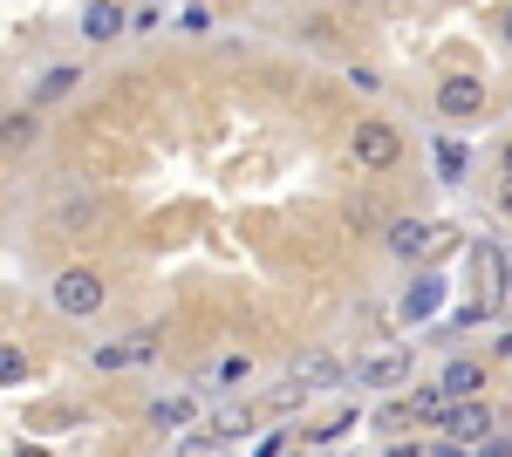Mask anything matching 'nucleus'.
I'll list each match as a JSON object with an SVG mask.
<instances>
[{"label":"nucleus","mask_w":512,"mask_h":457,"mask_svg":"<svg viewBox=\"0 0 512 457\" xmlns=\"http://www.w3.org/2000/svg\"><path fill=\"white\" fill-rule=\"evenodd\" d=\"M349 157L362 164V171H390L396 157H403V130L396 123H383V116H362L349 137Z\"/></svg>","instance_id":"nucleus-1"},{"label":"nucleus","mask_w":512,"mask_h":457,"mask_svg":"<svg viewBox=\"0 0 512 457\" xmlns=\"http://www.w3.org/2000/svg\"><path fill=\"white\" fill-rule=\"evenodd\" d=\"M492 410H485V403H472V396H458V403H451V410H444V437H451V444H472V451H485V444H492Z\"/></svg>","instance_id":"nucleus-2"},{"label":"nucleus","mask_w":512,"mask_h":457,"mask_svg":"<svg viewBox=\"0 0 512 457\" xmlns=\"http://www.w3.org/2000/svg\"><path fill=\"white\" fill-rule=\"evenodd\" d=\"M55 307H62V314H96V307H103V280L89 267H62L55 273Z\"/></svg>","instance_id":"nucleus-3"},{"label":"nucleus","mask_w":512,"mask_h":457,"mask_svg":"<svg viewBox=\"0 0 512 457\" xmlns=\"http://www.w3.org/2000/svg\"><path fill=\"white\" fill-rule=\"evenodd\" d=\"M478 110H485V89H478L472 76H444L437 82V116H451V123L465 116V123H472Z\"/></svg>","instance_id":"nucleus-4"},{"label":"nucleus","mask_w":512,"mask_h":457,"mask_svg":"<svg viewBox=\"0 0 512 457\" xmlns=\"http://www.w3.org/2000/svg\"><path fill=\"white\" fill-rule=\"evenodd\" d=\"M117 28H123L117 0H89V7H82V41H117Z\"/></svg>","instance_id":"nucleus-5"},{"label":"nucleus","mask_w":512,"mask_h":457,"mask_svg":"<svg viewBox=\"0 0 512 457\" xmlns=\"http://www.w3.org/2000/svg\"><path fill=\"white\" fill-rule=\"evenodd\" d=\"M383 246H390L396 260H417V253L431 246V232L417 226V219H390V226H383Z\"/></svg>","instance_id":"nucleus-6"},{"label":"nucleus","mask_w":512,"mask_h":457,"mask_svg":"<svg viewBox=\"0 0 512 457\" xmlns=\"http://www.w3.org/2000/svg\"><path fill=\"white\" fill-rule=\"evenodd\" d=\"M478 382H485V369H478V362H451V369L437 376V389L458 403V396H478Z\"/></svg>","instance_id":"nucleus-7"},{"label":"nucleus","mask_w":512,"mask_h":457,"mask_svg":"<svg viewBox=\"0 0 512 457\" xmlns=\"http://www.w3.org/2000/svg\"><path fill=\"white\" fill-rule=\"evenodd\" d=\"M465 171H472V151H465V144H451V137H444V144H437V178H444V185H458V178H465Z\"/></svg>","instance_id":"nucleus-8"},{"label":"nucleus","mask_w":512,"mask_h":457,"mask_svg":"<svg viewBox=\"0 0 512 457\" xmlns=\"http://www.w3.org/2000/svg\"><path fill=\"white\" fill-rule=\"evenodd\" d=\"M444 410H451L444 389H417V396H410V417H417V423H444Z\"/></svg>","instance_id":"nucleus-9"},{"label":"nucleus","mask_w":512,"mask_h":457,"mask_svg":"<svg viewBox=\"0 0 512 457\" xmlns=\"http://www.w3.org/2000/svg\"><path fill=\"white\" fill-rule=\"evenodd\" d=\"M151 423H158V430H178V423H192V403L164 396V403H151Z\"/></svg>","instance_id":"nucleus-10"},{"label":"nucleus","mask_w":512,"mask_h":457,"mask_svg":"<svg viewBox=\"0 0 512 457\" xmlns=\"http://www.w3.org/2000/svg\"><path fill=\"white\" fill-rule=\"evenodd\" d=\"M76 89V69H55V76H41V89H35V103H62Z\"/></svg>","instance_id":"nucleus-11"},{"label":"nucleus","mask_w":512,"mask_h":457,"mask_svg":"<svg viewBox=\"0 0 512 457\" xmlns=\"http://www.w3.org/2000/svg\"><path fill=\"white\" fill-rule=\"evenodd\" d=\"M444 301V280H417V294L403 301V314H424V307H437Z\"/></svg>","instance_id":"nucleus-12"},{"label":"nucleus","mask_w":512,"mask_h":457,"mask_svg":"<svg viewBox=\"0 0 512 457\" xmlns=\"http://www.w3.org/2000/svg\"><path fill=\"white\" fill-rule=\"evenodd\" d=\"M212 376H219V389H233V382H246V376H253V362H246V355H226V362H219Z\"/></svg>","instance_id":"nucleus-13"},{"label":"nucleus","mask_w":512,"mask_h":457,"mask_svg":"<svg viewBox=\"0 0 512 457\" xmlns=\"http://www.w3.org/2000/svg\"><path fill=\"white\" fill-rule=\"evenodd\" d=\"M35 137V116H7V151H21Z\"/></svg>","instance_id":"nucleus-14"},{"label":"nucleus","mask_w":512,"mask_h":457,"mask_svg":"<svg viewBox=\"0 0 512 457\" xmlns=\"http://www.w3.org/2000/svg\"><path fill=\"white\" fill-rule=\"evenodd\" d=\"M0 376L21 382V376H28V355H21V348H7V355H0Z\"/></svg>","instance_id":"nucleus-15"},{"label":"nucleus","mask_w":512,"mask_h":457,"mask_svg":"<svg viewBox=\"0 0 512 457\" xmlns=\"http://www.w3.org/2000/svg\"><path fill=\"white\" fill-rule=\"evenodd\" d=\"M396 369H403V362H396V355H383V362H369L362 376H369V382H396Z\"/></svg>","instance_id":"nucleus-16"},{"label":"nucleus","mask_w":512,"mask_h":457,"mask_svg":"<svg viewBox=\"0 0 512 457\" xmlns=\"http://www.w3.org/2000/svg\"><path fill=\"white\" fill-rule=\"evenodd\" d=\"M431 457H478V451H472V444H437Z\"/></svg>","instance_id":"nucleus-17"},{"label":"nucleus","mask_w":512,"mask_h":457,"mask_svg":"<svg viewBox=\"0 0 512 457\" xmlns=\"http://www.w3.org/2000/svg\"><path fill=\"white\" fill-rule=\"evenodd\" d=\"M499 205H506V212H512V171H506V185H499Z\"/></svg>","instance_id":"nucleus-18"},{"label":"nucleus","mask_w":512,"mask_h":457,"mask_svg":"<svg viewBox=\"0 0 512 457\" xmlns=\"http://www.w3.org/2000/svg\"><path fill=\"white\" fill-rule=\"evenodd\" d=\"M506 41H512V14H506Z\"/></svg>","instance_id":"nucleus-19"},{"label":"nucleus","mask_w":512,"mask_h":457,"mask_svg":"<svg viewBox=\"0 0 512 457\" xmlns=\"http://www.w3.org/2000/svg\"><path fill=\"white\" fill-rule=\"evenodd\" d=\"M506 171H512V144H506Z\"/></svg>","instance_id":"nucleus-20"},{"label":"nucleus","mask_w":512,"mask_h":457,"mask_svg":"<svg viewBox=\"0 0 512 457\" xmlns=\"http://www.w3.org/2000/svg\"><path fill=\"white\" fill-rule=\"evenodd\" d=\"M506 355H512V335H506Z\"/></svg>","instance_id":"nucleus-21"}]
</instances>
